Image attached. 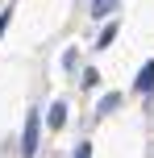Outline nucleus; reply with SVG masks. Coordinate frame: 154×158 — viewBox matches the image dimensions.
<instances>
[{
    "label": "nucleus",
    "instance_id": "obj_1",
    "mask_svg": "<svg viewBox=\"0 0 154 158\" xmlns=\"http://www.w3.org/2000/svg\"><path fill=\"white\" fill-rule=\"evenodd\" d=\"M21 154L33 158L38 154V112H29L25 117V133H21Z\"/></svg>",
    "mask_w": 154,
    "mask_h": 158
},
{
    "label": "nucleus",
    "instance_id": "obj_2",
    "mask_svg": "<svg viewBox=\"0 0 154 158\" xmlns=\"http://www.w3.org/2000/svg\"><path fill=\"white\" fill-rule=\"evenodd\" d=\"M46 121H50V129H63V125H67V104L54 100V104L46 108Z\"/></svg>",
    "mask_w": 154,
    "mask_h": 158
},
{
    "label": "nucleus",
    "instance_id": "obj_3",
    "mask_svg": "<svg viewBox=\"0 0 154 158\" xmlns=\"http://www.w3.org/2000/svg\"><path fill=\"white\" fill-rule=\"evenodd\" d=\"M133 87H138V92H154V63H146L138 71V79H133Z\"/></svg>",
    "mask_w": 154,
    "mask_h": 158
},
{
    "label": "nucleus",
    "instance_id": "obj_4",
    "mask_svg": "<svg viewBox=\"0 0 154 158\" xmlns=\"http://www.w3.org/2000/svg\"><path fill=\"white\" fill-rule=\"evenodd\" d=\"M117 8V0H92V17H108Z\"/></svg>",
    "mask_w": 154,
    "mask_h": 158
},
{
    "label": "nucleus",
    "instance_id": "obj_5",
    "mask_svg": "<svg viewBox=\"0 0 154 158\" xmlns=\"http://www.w3.org/2000/svg\"><path fill=\"white\" fill-rule=\"evenodd\" d=\"M113 38H117V25H108V29L100 33V50H104V46H108V42H113Z\"/></svg>",
    "mask_w": 154,
    "mask_h": 158
},
{
    "label": "nucleus",
    "instance_id": "obj_6",
    "mask_svg": "<svg viewBox=\"0 0 154 158\" xmlns=\"http://www.w3.org/2000/svg\"><path fill=\"white\" fill-rule=\"evenodd\" d=\"M79 158H92V146H83V150H79Z\"/></svg>",
    "mask_w": 154,
    "mask_h": 158
},
{
    "label": "nucleus",
    "instance_id": "obj_7",
    "mask_svg": "<svg viewBox=\"0 0 154 158\" xmlns=\"http://www.w3.org/2000/svg\"><path fill=\"white\" fill-rule=\"evenodd\" d=\"M4 25H8V13H4V17H0V33H4Z\"/></svg>",
    "mask_w": 154,
    "mask_h": 158
}]
</instances>
